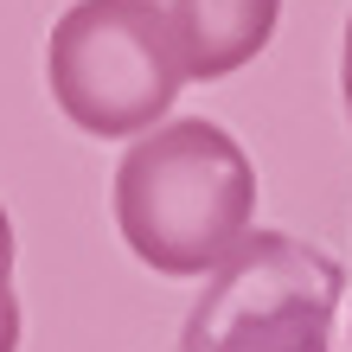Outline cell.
Wrapping results in <instances>:
<instances>
[{
  "label": "cell",
  "instance_id": "obj_1",
  "mask_svg": "<svg viewBox=\"0 0 352 352\" xmlns=\"http://www.w3.org/2000/svg\"><path fill=\"white\" fill-rule=\"evenodd\" d=\"M256 218V173L218 122H154L116 167V224L154 276H205Z\"/></svg>",
  "mask_w": 352,
  "mask_h": 352
},
{
  "label": "cell",
  "instance_id": "obj_2",
  "mask_svg": "<svg viewBox=\"0 0 352 352\" xmlns=\"http://www.w3.org/2000/svg\"><path fill=\"white\" fill-rule=\"evenodd\" d=\"M52 102L84 135H148L186 90L179 45L154 0H77L45 38Z\"/></svg>",
  "mask_w": 352,
  "mask_h": 352
},
{
  "label": "cell",
  "instance_id": "obj_3",
  "mask_svg": "<svg viewBox=\"0 0 352 352\" xmlns=\"http://www.w3.org/2000/svg\"><path fill=\"white\" fill-rule=\"evenodd\" d=\"M340 263L301 237L243 231L186 314L179 352H327Z\"/></svg>",
  "mask_w": 352,
  "mask_h": 352
},
{
  "label": "cell",
  "instance_id": "obj_4",
  "mask_svg": "<svg viewBox=\"0 0 352 352\" xmlns=\"http://www.w3.org/2000/svg\"><path fill=\"white\" fill-rule=\"evenodd\" d=\"M154 7L179 45L186 84H218L243 71L282 19V0H154Z\"/></svg>",
  "mask_w": 352,
  "mask_h": 352
},
{
  "label": "cell",
  "instance_id": "obj_5",
  "mask_svg": "<svg viewBox=\"0 0 352 352\" xmlns=\"http://www.w3.org/2000/svg\"><path fill=\"white\" fill-rule=\"evenodd\" d=\"M13 218H7V205H0V301H7L13 295Z\"/></svg>",
  "mask_w": 352,
  "mask_h": 352
},
{
  "label": "cell",
  "instance_id": "obj_6",
  "mask_svg": "<svg viewBox=\"0 0 352 352\" xmlns=\"http://www.w3.org/2000/svg\"><path fill=\"white\" fill-rule=\"evenodd\" d=\"M0 352H19V301H0Z\"/></svg>",
  "mask_w": 352,
  "mask_h": 352
},
{
  "label": "cell",
  "instance_id": "obj_7",
  "mask_svg": "<svg viewBox=\"0 0 352 352\" xmlns=\"http://www.w3.org/2000/svg\"><path fill=\"white\" fill-rule=\"evenodd\" d=\"M340 90H346V116H352V19H346V45H340Z\"/></svg>",
  "mask_w": 352,
  "mask_h": 352
}]
</instances>
